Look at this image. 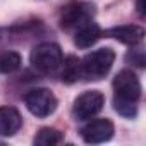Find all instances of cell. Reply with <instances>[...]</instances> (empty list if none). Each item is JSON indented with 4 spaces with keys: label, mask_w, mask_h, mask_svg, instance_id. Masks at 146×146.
I'll return each mask as SVG.
<instances>
[{
    "label": "cell",
    "mask_w": 146,
    "mask_h": 146,
    "mask_svg": "<svg viewBox=\"0 0 146 146\" xmlns=\"http://www.w3.org/2000/svg\"><path fill=\"white\" fill-rule=\"evenodd\" d=\"M141 98V83L132 70H120L113 78V108L125 119L137 115V102Z\"/></svg>",
    "instance_id": "cell-1"
},
{
    "label": "cell",
    "mask_w": 146,
    "mask_h": 146,
    "mask_svg": "<svg viewBox=\"0 0 146 146\" xmlns=\"http://www.w3.org/2000/svg\"><path fill=\"white\" fill-rule=\"evenodd\" d=\"M115 62V52L112 48H100L88 53L81 60V76L86 79H102L105 78Z\"/></svg>",
    "instance_id": "cell-2"
},
{
    "label": "cell",
    "mask_w": 146,
    "mask_h": 146,
    "mask_svg": "<svg viewBox=\"0 0 146 146\" xmlns=\"http://www.w3.org/2000/svg\"><path fill=\"white\" fill-rule=\"evenodd\" d=\"M64 53L57 43L46 41L33 48L31 52V64L36 70L43 72V74H52L57 69L62 67Z\"/></svg>",
    "instance_id": "cell-3"
},
{
    "label": "cell",
    "mask_w": 146,
    "mask_h": 146,
    "mask_svg": "<svg viewBox=\"0 0 146 146\" xmlns=\"http://www.w3.org/2000/svg\"><path fill=\"white\" fill-rule=\"evenodd\" d=\"M24 103H26L28 110L40 119L52 115L58 105L55 95L46 88H35V90L28 91L24 96Z\"/></svg>",
    "instance_id": "cell-4"
},
{
    "label": "cell",
    "mask_w": 146,
    "mask_h": 146,
    "mask_svg": "<svg viewBox=\"0 0 146 146\" xmlns=\"http://www.w3.org/2000/svg\"><path fill=\"white\" fill-rule=\"evenodd\" d=\"M105 105V96L100 91H84L83 95H79L74 102V112L78 120H90L91 117H95Z\"/></svg>",
    "instance_id": "cell-5"
},
{
    "label": "cell",
    "mask_w": 146,
    "mask_h": 146,
    "mask_svg": "<svg viewBox=\"0 0 146 146\" xmlns=\"http://www.w3.org/2000/svg\"><path fill=\"white\" fill-rule=\"evenodd\" d=\"M81 136L90 144L105 143L113 136V124L108 119H93L81 129Z\"/></svg>",
    "instance_id": "cell-6"
},
{
    "label": "cell",
    "mask_w": 146,
    "mask_h": 146,
    "mask_svg": "<svg viewBox=\"0 0 146 146\" xmlns=\"http://www.w3.org/2000/svg\"><path fill=\"white\" fill-rule=\"evenodd\" d=\"M93 16V7L90 4L84 2H76L70 4L62 11L60 16V26L64 29H70V28H78L79 24H83L84 21L91 19Z\"/></svg>",
    "instance_id": "cell-7"
},
{
    "label": "cell",
    "mask_w": 146,
    "mask_h": 146,
    "mask_svg": "<svg viewBox=\"0 0 146 146\" xmlns=\"http://www.w3.org/2000/svg\"><path fill=\"white\" fill-rule=\"evenodd\" d=\"M105 36L108 38H115L117 41L129 45V46H136L137 43L143 41L144 38V29L141 26L136 24H125V26H115L112 29L105 31Z\"/></svg>",
    "instance_id": "cell-8"
},
{
    "label": "cell",
    "mask_w": 146,
    "mask_h": 146,
    "mask_svg": "<svg viewBox=\"0 0 146 146\" xmlns=\"http://www.w3.org/2000/svg\"><path fill=\"white\" fill-rule=\"evenodd\" d=\"M102 35H103L102 28H100L95 21L88 19V21H84L83 24H79V26L76 28L74 43H76V46H79V48L84 50V48L93 46V45L102 38Z\"/></svg>",
    "instance_id": "cell-9"
},
{
    "label": "cell",
    "mask_w": 146,
    "mask_h": 146,
    "mask_svg": "<svg viewBox=\"0 0 146 146\" xmlns=\"http://www.w3.org/2000/svg\"><path fill=\"white\" fill-rule=\"evenodd\" d=\"M23 125V117L14 107H0V136H14Z\"/></svg>",
    "instance_id": "cell-10"
},
{
    "label": "cell",
    "mask_w": 146,
    "mask_h": 146,
    "mask_svg": "<svg viewBox=\"0 0 146 146\" xmlns=\"http://www.w3.org/2000/svg\"><path fill=\"white\" fill-rule=\"evenodd\" d=\"M62 81L65 83H74L81 78V60L74 55H69L65 60H62Z\"/></svg>",
    "instance_id": "cell-11"
},
{
    "label": "cell",
    "mask_w": 146,
    "mask_h": 146,
    "mask_svg": "<svg viewBox=\"0 0 146 146\" xmlns=\"http://www.w3.org/2000/svg\"><path fill=\"white\" fill-rule=\"evenodd\" d=\"M64 141V134L53 127H43L36 136H35V144L36 146H55Z\"/></svg>",
    "instance_id": "cell-12"
},
{
    "label": "cell",
    "mask_w": 146,
    "mask_h": 146,
    "mask_svg": "<svg viewBox=\"0 0 146 146\" xmlns=\"http://www.w3.org/2000/svg\"><path fill=\"white\" fill-rule=\"evenodd\" d=\"M21 67V55L17 52H5L0 55V72L12 74Z\"/></svg>",
    "instance_id": "cell-13"
},
{
    "label": "cell",
    "mask_w": 146,
    "mask_h": 146,
    "mask_svg": "<svg viewBox=\"0 0 146 146\" xmlns=\"http://www.w3.org/2000/svg\"><path fill=\"white\" fill-rule=\"evenodd\" d=\"M127 60H132L136 65L143 67L144 65V53H143V50H132V52H129Z\"/></svg>",
    "instance_id": "cell-14"
},
{
    "label": "cell",
    "mask_w": 146,
    "mask_h": 146,
    "mask_svg": "<svg viewBox=\"0 0 146 146\" xmlns=\"http://www.w3.org/2000/svg\"><path fill=\"white\" fill-rule=\"evenodd\" d=\"M136 7H137V14H139V17H144V0H137Z\"/></svg>",
    "instance_id": "cell-15"
}]
</instances>
